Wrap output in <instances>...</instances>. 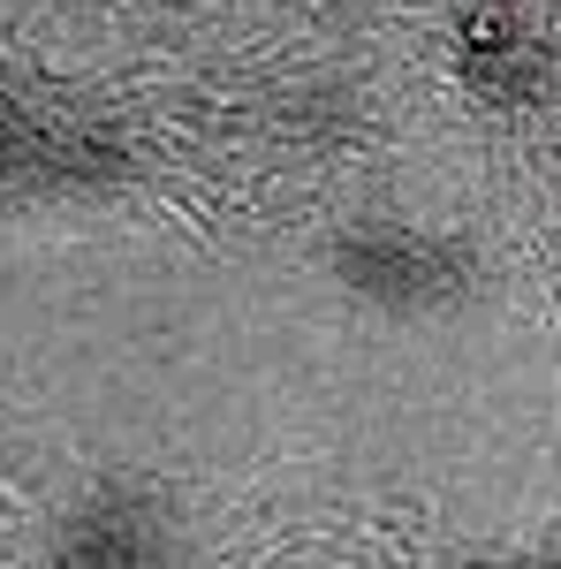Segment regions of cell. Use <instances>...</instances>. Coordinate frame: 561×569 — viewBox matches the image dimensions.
Instances as JSON below:
<instances>
[{"mask_svg":"<svg viewBox=\"0 0 561 569\" xmlns=\"http://www.w3.org/2000/svg\"><path fill=\"white\" fill-rule=\"evenodd\" d=\"M334 281L349 297H364L372 311L394 319H425V311H455L478 289V251L463 236H440V228H394V220H364L334 236Z\"/></svg>","mask_w":561,"mask_h":569,"instance_id":"obj_1","label":"cell"},{"mask_svg":"<svg viewBox=\"0 0 561 569\" xmlns=\"http://www.w3.org/2000/svg\"><path fill=\"white\" fill-rule=\"evenodd\" d=\"M448 46H455V77L478 99H493V107L539 99V39L517 0H463L448 23Z\"/></svg>","mask_w":561,"mask_h":569,"instance_id":"obj_3","label":"cell"},{"mask_svg":"<svg viewBox=\"0 0 561 569\" xmlns=\"http://www.w3.org/2000/svg\"><path fill=\"white\" fill-rule=\"evenodd\" d=\"M539 562H554V569H561V531L547 539V547H539Z\"/></svg>","mask_w":561,"mask_h":569,"instance_id":"obj_5","label":"cell"},{"mask_svg":"<svg viewBox=\"0 0 561 569\" xmlns=\"http://www.w3.org/2000/svg\"><path fill=\"white\" fill-rule=\"evenodd\" d=\"M160 555H168L160 509L122 493V486H99L91 501H77L61 517V539H53V562L61 569H152Z\"/></svg>","mask_w":561,"mask_h":569,"instance_id":"obj_4","label":"cell"},{"mask_svg":"<svg viewBox=\"0 0 561 569\" xmlns=\"http://www.w3.org/2000/svg\"><path fill=\"white\" fill-rule=\"evenodd\" d=\"M114 176H130V152L107 130L39 122L0 99V190H99Z\"/></svg>","mask_w":561,"mask_h":569,"instance_id":"obj_2","label":"cell"}]
</instances>
